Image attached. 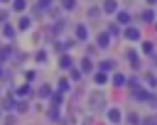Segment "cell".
I'll return each mask as SVG.
<instances>
[{"mask_svg": "<svg viewBox=\"0 0 157 125\" xmlns=\"http://www.w3.org/2000/svg\"><path fill=\"white\" fill-rule=\"evenodd\" d=\"M88 103H91V110H103V105H105V96H103V93H91Z\"/></svg>", "mask_w": 157, "mask_h": 125, "instance_id": "1", "label": "cell"}, {"mask_svg": "<svg viewBox=\"0 0 157 125\" xmlns=\"http://www.w3.org/2000/svg\"><path fill=\"white\" fill-rule=\"evenodd\" d=\"M103 7H105V12H115V10H118V2H115V0H105Z\"/></svg>", "mask_w": 157, "mask_h": 125, "instance_id": "2", "label": "cell"}, {"mask_svg": "<svg viewBox=\"0 0 157 125\" xmlns=\"http://www.w3.org/2000/svg\"><path fill=\"white\" fill-rule=\"evenodd\" d=\"M108 118H110L113 123H118V120H120V110H115V108H113V110L108 113Z\"/></svg>", "mask_w": 157, "mask_h": 125, "instance_id": "3", "label": "cell"}, {"mask_svg": "<svg viewBox=\"0 0 157 125\" xmlns=\"http://www.w3.org/2000/svg\"><path fill=\"white\" fill-rule=\"evenodd\" d=\"M76 37H78V39H86V29H83V27H81V25H78V27H76Z\"/></svg>", "mask_w": 157, "mask_h": 125, "instance_id": "4", "label": "cell"}, {"mask_svg": "<svg viewBox=\"0 0 157 125\" xmlns=\"http://www.w3.org/2000/svg\"><path fill=\"white\" fill-rule=\"evenodd\" d=\"M135 98H140V100H145V98H147V93H145L142 88H135Z\"/></svg>", "mask_w": 157, "mask_h": 125, "instance_id": "5", "label": "cell"}, {"mask_svg": "<svg viewBox=\"0 0 157 125\" xmlns=\"http://www.w3.org/2000/svg\"><path fill=\"white\" fill-rule=\"evenodd\" d=\"M2 34H5V37H12V34H15V29H12L10 25H5V29H2Z\"/></svg>", "mask_w": 157, "mask_h": 125, "instance_id": "6", "label": "cell"}, {"mask_svg": "<svg viewBox=\"0 0 157 125\" xmlns=\"http://www.w3.org/2000/svg\"><path fill=\"white\" fill-rule=\"evenodd\" d=\"M98 44L105 47V44H108V34H98Z\"/></svg>", "mask_w": 157, "mask_h": 125, "instance_id": "7", "label": "cell"}, {"mask_svg": "<svg viewBox=\"0 0 157 125\" xmlns=\"http://www.w3.org/2000/svg\"><path fill=\"white\" fill-rule=\"evenodd\" d=\"M27 27H29V20L22 17V20H20V29H27Z\"/></svg>", "mask_w": 157, "mask_h": 125, "instance_id": "8", "label": "cell"}, {"mask_svg": "<svg viewBox=\"0 0 157 125\" xmlns=\"http://www.w3.org/2000/svg\"><path fill=\"white\" fill-rule=\"evenodd\" d=\"M128 37H130V39H137L140 32H137V29H128Z\"/></svg>", "mask_w": 157, "mask_h": 125, "instance_id": "9", "label": "cell"}, {"mask_svg": "<svg viewBox=\"0 0 157 125\" xmlns=\"http://www.w3.org/2000/svg\"><path fill=\"white\" fill-rule=\"evenodd\" d=\"M59 64H61V69H69V64H71V61H69V56H61V61H59Z\"/></svg>", "mask_w": 157, "mask_h": 125, "instance_id": "10", "label": "cell"}, {"mask_svg": "<svg viewBox=\"0 0 157 125\" xmlns=\"http://www.w3.org/2000/svg\"><path fill=\"white\" fill-rule=\"evenodd\" d=\"M15 10H17V12L25 10V0H15Z\"/></svg>", "mask_w": 157, "mask_h": 125, "instance_id": "11", "label": "cell"}, {"mask_svg": "<svg viewBox=\"0 0 157 125\" xmlns=\"http://www.w3.org/2000/svg\"><path fill=\"white\" fill-rule=\"evenodd\" d=\"M101 69H103V71H108V69H113V61H103V64H101Z\"/></svg>", "mask_w": 157, "mask_h": 125, "instance_id": "12", "label": "cell"}, {"mask_svg": "<svg viewBox=\"0 0 157 125\" xmlns=\"http://www.w3.org/2000/svg\"><path fill=\"white\" fill-rule=\"evenodd\" d=\"M142 20H152V10H145L142 12Z\"/></svg>", "mask_w": 157, "mask_h": 125, "instance_id": "13", "label": "cell"}, {"mask_svg": "<svg viewBox=\"0 0 157 125\" xmlns=\"http://www.w3.org/2000/svg\"><path fill=\"white\" fill-rule=\"evenodd\" d=\"M81 66H83V71H91V61H88V59H83V64H81Z\"/></svg>", "mask_w": 157, "mask_h": 125, "instance_id": "14", "label": "cell"}, {"mask_svg": "<svg viewBox=\"0 0 157 125\" xmlns=\"http://www.w3.org/2000/svg\"><path fill=\"white\" fill-rule=\"evenodd\" d=\"M64 7H66V10H71V7H74V0H64Z\"/></svg>", "mask_w": 157, "mask_h": 125, "instance_id": "15", "label": "cell"}, {"mask_svg": "<svg viewBox=\"0 0 157 125\" xmlns=\"http://www.w3.org/2000/svg\"><path fill=\"white\" fill-rule=\"evenodd\" d=\"M150 2H157V0H150Z\"/></svg>", "mask_w": 157, "mask_h": 125, "instance_id": "16", "label": "cell"}, {"mask_svg": "<svg viewBox=\"0 0 157 125\" xmlns=\"http://www.w3.org/2000/svg\"><path fill=\"white\" fill-rule=\"evenodd\" d=\"M0 74H2V69H0Z\"/></svg>", "mask_w": 157, "mask_h": 125, "instance_id": "17", "label": "cell"}, {"mask_svg": "<svg viewBox=\"0 0 157 125\" xmlns=\"http://www.w3.org/2000/svg\"><path fill=\"white\" fill-rule=\"evenodd\" d=\"M155 27H157V25H155Z\"/></svg>", "mask_w": 157, "mask_h": 125, "instance_id": "18", "label": "cell"}]
</instances>
